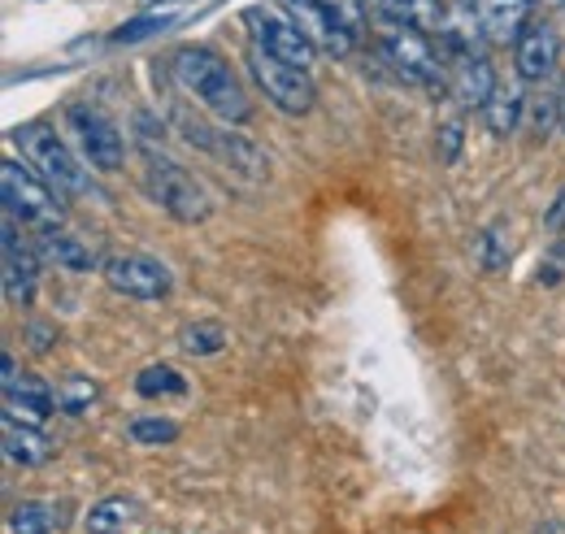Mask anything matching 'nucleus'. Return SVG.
Listing matches in <instances>:
<instances>
[{"instance_id":"nucleus-14","label":"nucleus","mask_w":565,"mask_h":534,"mask_svg":"<svg viewBox=\"0 0 565 534\" xmlns=\"http://www.w3.org/2000/svg\"><path fill=\"white\" fill-rule=\"evenodd\" d=\"M531 9H535V0H475L483 40H492V44H518L522 31L531 26Z\"/></svg>"},{"instance_id":"nucleus-16","label":"nucleus","mask_w":565,"mask_h":534,"mask_svg":"<svg viewBox=\"0 0 565 534\" xmlns=\"http://www.w3.org/2000/svg\"><path fill=\"white\" fill-rule=\"evenodd\" d=\"M452 96L466 109H483L495 96V70L483 53H466L452 62Z\"/></svg>"},{"instance_id":"nucleus-10","label":"nucleus","mask_w":565,"mask_h":534,"mask_svg":"<svg viewBox=\"0 0 565 534\" xmlns=\"http://www.w3.org/2000/svg\"><path fill=\"white\" fill-rule=\"evenodd\" d=\"M279 9L309 35V44H313L318 53H327V57H349L356 49V40L327 13L322 0H282Z\"/></svg>"},{"instance_id":"nucleus-29","label":"nucleus","mask_w":565,"mask_h":534,"mask_svg":"<svg viewBox=\"0 0 565 534\" xmlns=\"http://www.w3.org/2000/svg\"><path fill=\"white\" fill-rule=\"evenodd\" d=\"M535 282H540V287H557V282H565V239H557V244L544 253V261H540V269H535Z\"/></svg>"},{"instance_id":"nucleus-30","label":"nucleus","mask_w":565,"mask_h":534,"mask_svg":"<svg viewBox=\"0 0 565 534\" xmlns=\"http://www.w3.org/2000/svg\"><path fill=\"white\" fill-rule=\"evenodd\" d=\"M457 152H461V122H444L439 127V157L457 161Z\"/></svg>"},{"instance_id":"nucleus-31","label":"nucleus","mask_w":565,"mask_h":534,"mask_svg":"<svg viewBox=\"0 0 565 534\" xmlns=\"http://www.w3.org/2000/svg\"><path fill=\"white\" fill-rule=\"evenodd\" d=\"M544 226H548V231H557V235L565 231V188L557 192V201H553V209L544 213Z\"/></svg>"},{"instance_id":"nucleus-4","label":"nucleus","mask_w":565,"mask_h":534,"mask_svg":"<svg viewBox=\"0 0 565 534\" xmlns=\"http://www.w3.org/2000/svg\"><path fill=\"white\" fill-rule=\"evenodd\" d=\"M0 192H4V213L18 217L22 226H31L35 235L44 231H62V201L57 192L22 161H4L0 165Z\"/></svg>"},{"instance_id":"nucleus-6","label":"nucleus","mask_w":565,"mask_h":534,"mask_svg":"<svg viewBox=\"0 0 565 534\" xmlns=\"http://www.w3.org/2000/svg\"><path fill=\"white\" fill-rule=\"evenodd\" d=\"M66 131H71L74 148L83 152L87 165H96L100 174H118L127 161V139L118 131V122L96 109V105H71L66 109Z\"/></svg>"},{"instance_id":"nucleus-21","label":"nucleus","mask_w":565,"mask_h":534,"mask_svg":"<svg viewBox=\"0 0 565 534\" xmlns=\"http://www.w3.org/2000/svg\"><path fill=\"white\" fill-rule=\"evenodd\" d=\"M136 517V504L131 500H100L92 504V513L83 517V531L87 534H122Z\"/></svg>"},{"instance_id":"nucleus-12","label":"nucleus","mask_w":565,"mask_h":534,"mask_svg":"<svg viewBox=\"0 0 565 534\" xmlns=\"http://www.w3.org/2000/svg\"><path fill=\"white\" fill-rule=\"evenodd\" d=\"M40 253L22 248L18 239V217L4 213V296L9 305H31L35 300V278H40Z\"/></svg>"},{"instance_id":"nucleus-23","label":"nucleus","mask_w":565,"mask_h":534,"mask_svg":"<svg viewBox=\"0 0 565 534\" xmlns=\"http://www.w3.org/2000/svg\"><path fill=\"white\" fill-rule=\"evenodd\" d=\"M62 526V513L53 504H40V500H26L9 513V531L13 534H53Z\"/></svg>"},{"instance_id":"nucleus-8","label":"nucleus","mask_w":565,"mask_h":534,"mask_svg":"<svg viewBox=\"0 0 565 534\" xmlns=\"http://www.w3.org/2000/svg\"><path fill=\"white\" fill-rule=\"evenodd\" d=\"M244 26H248V35H253V44L257 49H266V53H275L282 62H291V66H313L318 62V49L309 44V35L282 13V9H266V4H253V9H244Z\"/></svg>"},{"instance_id":"nucleus-3","label":"nucleus","mask_w":565,"mask_h":534,"mask_svg":"<svg viewBox=\"0 0 565 534\" xmlns=\"http://www.w3.org/2000/svg\"><path fill=\"white\" fill-rule=\"evenodd\" d=\"M143 188H148V196L161 204L174 222H183V226H192V222H205L210 217V192L179 165V161H170L166 152H157L152 143H143Z\"/></svg>"},{"instance_id":"nucleus-25","label":"nucleus","mask_w":565,"mask_h":534,"mask_svg":"<svg viewBox=\"0 0 565 534\" xmlns=\"http://www.w3.org/2000/svg\"><path fill=\"white\" fill-rule=\"evenodd\" d=\"M179 348L188 356H217L226 348V331L217 322H192V327H183V334H179Z\"/></svg>"},{"instance_id":"nucleus-32","label":"nucleus","mask_w":565,"mask_h":534,"mask_svg":"<svg viewBox=\"0 0 565 534\" xmlns=\"http://www.w3.org/2000/svg\"><path fill=\"white\" fill-rule=\"evenodd\" d=\"M179 4H192V0H140V13H161V9H179Z\"/></svg>"},{"instance_id":"nucleus-7","label":"nucleus","mask_w":565,"mask_h":534,"mask_svg":"<svg viewBox=\"0 0 565 534\" xmlns=\"http://www.w3.org/2000/svg\"><path fill=\"white\" fill-rule=\"evenodd\" d=\"M379 53L387 57V66L396 70L405 83H423V87L439 92V96L452 92L444 83V62H439L435 44L426 40V31H418V26H387L379 35Z\"/></svg>"},{"instance_id":"nucleus-26","label":"nucleus","mask_w":565,"mask_h":534,"mask_svg":"<svg viewBox=\"0 0 565 534\" xmlns=\"http://www.w3.org/2000/svg\"><path fill=\"white\" fill-rule=\"evenodd\" d=\"M127 435H131V444L161 448V444H174V439H179V421H174V417H131Z\"/></svg>"},{"instance_id":"nucleus-33","label":"nucleus","mask_w":565,"mask_h":534,"mask_svg":"<svg viewBox=\"0 0 565 534\" xmlns=\"http://www.w3.org/2000/svg\"><path fill=\"white\" fill-rule=\"evenodd\" d=\"M557 122H562V131H565V96L557 100Z\"/></svg>"},{"instance_id":"nucleus-27","label":"nucleus","mask_w":565,"mask_h":534,"mask_svg":"<svg viewBox=\"0 0 565 534\" xmlns=\"http://www.w3.org/2000/svg\"><path fill=\"white\" fill-rule=\"evenodd\" d=\"M174 26V13H140V18H131V22H122L109 40L114 44H140L148 35H161V31H170Z\"/></svg>"},{"instance_id":"nucleus-18","label":"nucleus","mask_w":565,"mask_h":534,"mask_svg":"<svg viewBox=\"0 0 565 534\" xmlns=\"http://www.w3.org/2000/svg\"><path fill=\"white\" fill-rule=\"evenodd\" d=\"M4 457L22 469H40L49 466L53 457V444L40 435V426H18V421H4Z\"/></svg>"},{"instance_id":"nucleus-20","label":"nucleus","mask_w":565,"mask_h":534,"mask_svg":"<svg viewBox=\"0 0 565 534\" xmlns=\"http://www.w3.org/2000/svg\"><path fill=\"white\" fill-rule=\"evenodd\" d=\"M96 400H100V383H96V378H83V374L62 378V383L53 387V404H57V413H66V417L87 413Z\"/></svg>"},{"instance_id":"nucleus-13","label":"nucleus","mask_w":565,"mask_h":534,"mask_svg":"<svg viewBox=\"0 0 565 534\" xmlns=\"http://www.w3.org/2000/svg\"><path fill=\"white\" fill-rule=\"evenodd\" d=\"M513 57H518V74L526 83H544L562 62V40H557V31L548 22H531L522 31V40L513 44Z\"/></svg>"},{"instance_id":"nucleus-9","label":"nucleus","mask_w":565,"mask_h":534,"mask_svg":"<svg viewBox=\"0 0 565 534\" xmlns=\"http://www.w3.org/2000/svg\"><path fill=\"white\" fill-rule=\"evenodd\" d=\"M105 282L118 291V296H131V300H166L174 278L170 269L161 266L157 257H143V253H118L105 261Z\"/></svg>"},{"instance_id":"nucleus-19","label":"nucleus","mask_w":565,"mask_h":534,"mask_svg":"<svg viewBox=\"0 0 565 534\" xmlns=\"http://www.w3.org/2000/svg\"><path fill=\"white\" fill-rule=\"evenodd\" d=\"M479 114H483L488 131L504 139V135L518 131V122H522V114H526V96H522V92H509V87H495V96Z\"/></svg>"},{"instance_id":"nucleus-1","label":"nucleus","mask_w":565,"mask_h":534,"mask_svg":"<svg viewBox=\"0 0 565 534\" xmlns=\"http://www.w3.org/2000/svg\"><path fill=\"white\" fill-rule=\"evenodd\" d=\"M170 74H174V83H179L192 100L205 105V114H213L217 122H226V127H244V122L253 118V100H248L239 74L231 70L226 57H217V53L205 49V44H188V49H179V53L170 57Z\"/></svg>"},{"instance_id":"nucleus-11","label":"nucleus","mask_w":565,"mask_h":534,"mask_svg":"<svg viewBox=\"0 0 565 534\" xmlns=\"http://www.w3.org/2000/svg\"><path fill=\"white\" fill-rule=\"evenodd\" d=\"M201 152H210L217 165H226V170H231V174H239V179H253V183L270 179V157H266L248 135L231 131L226 122H222V127H213Z\"/></svg>"},{"instance_id":"nucleus-28","label":"nucleus","mask_w":565,"mask_h":534,"mask_svg":"<svg viewBox=\"0 0 565 534\" xmlns=\"http://www.w3.org/2000/svg\"><path fill=\"white\" fill-rule=\"evenodd\" d=\"M327 4V13L353 35L356 44L365 40V31H370V18H365V0H322Z\"/></svg>"},{"instance_id":"nucleus-17","label":"nucleus","mask_w":565,"mask_h":534,"mask_svg":"<svg viewBox=\"0 0 565 534\" xmlns=\"http://www.w3.org/2000/svg\"><path fill=\"white\" fill-rule=\"evenodd\" d=\"M35 253H40L49 266L74 269V274H87V269L96 266V253H92L78 235H66V231H44V235L35 239Z\"/></svg>"},{"instance_id":"nucleus-2","label":"nucleus","mask_w":565,"mask_h":534,"mask_svg":"<svg viewBox=\"0 0 565 534\" xmlns=\"http://www.w3.org/2000/svg\"><path fill=\"white\" fill-rule=\"evenodd\" d=\"M13 143L22 152V161L57 192V196H87V174L83 161L74 157V148L57 135L49 122H26L13 131Z\"/></svg>"},{"instance_id":"nucleus-24","label":"nucleus","mask_w":565,"mask_h":534,"mask_svg":"<svg viewBox=\"0 0 565 534\" xmlns=\"http://www.w3.org/2000/svg\"><path fill=\"white\" fill-rule=\"evenodd\" d=\"M475 257H479V266L488 269V274H495V269L509 266V257H513V244H509V231L495 222V226H488L479 239H475Z\"/></svg>"},{"instance_id":"nucleus-5","label":"nucleus","mask_w":565,"mask_h":534,"mask_svg":"<svg viewBox=\"0 0 565 534\" xmlns=\"http://www.w3.org/2000/svg\"><path fill=\"white\" fill-rule=\"evenodd\" d=\"M244 66H248V78L266 92V100L282 114H309L318 105V83L305 66H291V62H282V57L257 49V44L248 49Z\"/></svg>"},{"instance_id":"nucleus-22","label":"nucleus","mask_w":565,"mask_h":534,"mask_svg":"<svg viewBox=\"0 0 565 534\" xmlns=\"http://www.w3.org/2000/svg\"><path fill=\"white\" fill-rule=\"evenodd\" d=\"M136 392L143 400H161V396H188V378L174 365H148L136 374Z\"/></svg>"},{"instance_id":"nucleus-15","label":"nucleus","mask_w":565,"mask_h":534,"mask_svg":"<svg viewBox=\"0 0 565 534\" xmlns=\"http://www.w3.org/2000/svg\"><path fill=\"white\" fill-rule=\"evenodd\" d=\"M53 408H57V404H53V387H44V383L31 378V374H18V383L4 387V421L44 426Z\"/></svg>"}]
</instances>
